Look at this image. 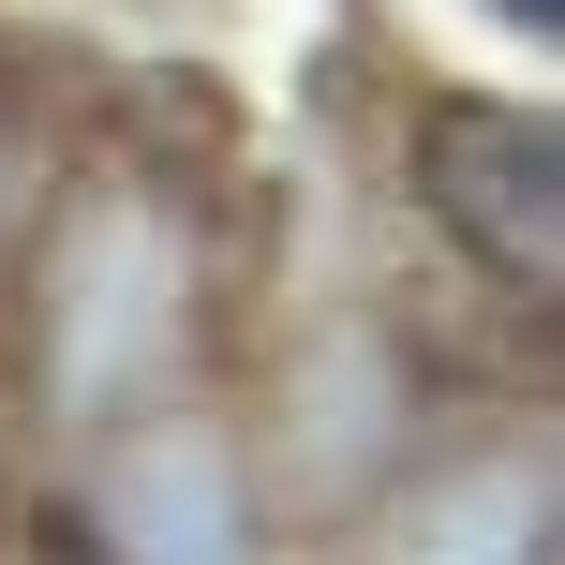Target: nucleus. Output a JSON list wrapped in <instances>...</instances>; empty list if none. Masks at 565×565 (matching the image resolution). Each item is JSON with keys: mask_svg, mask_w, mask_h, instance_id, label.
Here are the masks:
<instances>
[{"mask_svg": "<svg viewBox=\"0 0 565 565\" xmlns=\"http://www.w3.org/2000/svg\"><path fill=\"white\" fill-rule=\"evenodd\" d=\"M30 312H45V402H75V417L164 402L179 342H194V268H179L164 194H89L45 238V298Z\"/></svg>", "mask_w": 565, "mask_h": 565, "instance_id": "nucleus-1", "label": "nucleus"}, {"mask_svg": "<svg viewBox=\"0 0 565 565\" xmlns=\"http://www.w3.org/2000/svg\"><path fill=\"white\" fill-rule=\"evenodd\" d=\"M105 536H119V565H238V551H254V521H238L224 431H194V417L135 431L119 477H105Z\"/></svg>", "mask_w": 565, "mask_h": 565, "instance_id": "nucleus-3", "label": "nucleus"}, {"mask_svg": "<svg viewBox=\"0 0 565 565\" xmlns=\"http://www.w3.org/2000/svg\"><path fill=\"white\" fill-rule=\"evenodd\" d=\"M372 565H536V461L491 491V521H431V507H402Z\"/></svg>", "mask_w": 565, "mask_h": 565, "instance_id": "nucleus-4", "label": "nucleus"}, {"mask_svg": "<svg viewBox=\"0 0 565 565\" xmlns=\"http://www.w3.org/2000/svg\"><path fill=\"white\" fill-rule=\"evenodd\" d=\"M431 209L507 282H551L565 268V149H551V119H447L431 135Z\"/></svg>", "mask_w": 565, "mask_h": 565, "instance_id": "nucleus-2", "label": "nucleus"}, {"mask_svg": "<svg viewBox=\"0 0 565 565\" xmlns=\"http://www.w3.org/2000/svg\"><path fill=\"white\" fill-rule=\"evenodd\" d=\"M491 15H507L521 45H551V30H565V0H491Z\"/></svg>", "mask_w": 565, "mask_h": 565, "instance_id": "nucleus-5", "label": "nucleus"}]
</instances>
